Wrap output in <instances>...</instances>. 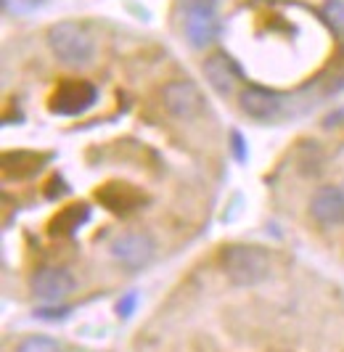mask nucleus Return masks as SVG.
I'll return each instance as SVG.
<instances>
[{
    "label": "nucleus",
    "mask_w": 344,
    "mask_h": 352,
    "mask_svg": "<svg viewBox=\"0 0 344 352\" xmlns=\"http://www.w3.org/2000/svg\"><path fill=\"white\" fill-rule=\"evenodd\" d=\"M220 263L233 286H257L270 278L273 260L262 247L255 244H230L223 249Z\"/></svg>",
    "instance_id": "obj_1"
},
{
    "label": "nucleus",
    "mask_w": 344,
    "mask_h": 352,
    "mask_svg": "<svg viewBox=\"0 0 344 352\" xmlns=\"http://www.w3.org/2000/svg\"><path fill=\"white\" fill-rule=\"evenodd\" d=\"M48 45L53 56L67 67H83L93 58V37L77 21H58L48 30Z\"/></svg>",
    "instance_id": "obj_2"
},
{
    "label": "nucleus",
    "mask_w": 344,
    "mask_h": 352,
    "mask_svg": "<svg viewBox=\"0 0 344 352\" xmlns=\"http://www.w3.org/2000/svg\"><path fill=\"white\" fill-rule=\"evenodd\" d=\"M186 16H183V30L191 48L202 51L212 45L220 37V16H217V0H183Z\"/></svg>",
    "instance_id": "obj_3"
},
{
    "label": "nucleus",
    "mask_w": 344,
    "mask_h": 352,
    "mask_svg": "<svg viewBox=\"0 0 344 352\" xmlns=\"http://www.w3.org/2000/svg\"><path fill=\"white\" fill-rule=\"evenodd\" d=\"M98 101V88L87 80H64L51 96V109L58 117H80Z\"/></svg>",
    "instance_id": "obj_4"
},
{
    "label": "nucleus",
    "mask_w": 344,
    "mask_h": 352,
    "mask_svg": "<svg viewBox=\"0 0 344 352\" xmlns=\"http://www.w3.org/2000/svg\"><path fill=\"white\" fill-rule=\"evenodd\" d=\"M111 254H114V260L122 267H127V270H143L146 265L154 260L156 241L149 233H143V230H130V233H122L120 239H114Z\"/></svg>",
    "instance_id": "obj_5"
},
{
    "label": "nucleus",
    "mask_w": 344,
    "mask_h": 352,
    "mask_svg": "<svg viewBox=\"0 0 344 352\" xmlns=\"http://www.w3.org/2000/svg\"><path fill=\"white\" fill-rule=\"evenodd\" d=\"M164 106L178 120H196L204 111V96L193 80H175L164 85Z\"/></svg>",
    "instance_id": "obj_6"
},
{
    "label": "nucleus",
    "mask_w": 344,
    "mask_h": 352,
    "mask_svg": "<svg viewBox=\"0 0 344 352\" xmlns=\"http://www.w3.org/2000/svg\"><path fill=\"white\" fill-rule=\"evenodd\" d=\"M239 104L244 109V114H249L252 120L257 122H273L281 117L283 111V96L268 88H257V85H249L239 93Z\"/></svg>",
    "instance_id": "obj_7"
},
{
    "label": "nucleus",
    "mask_w": 344,
    "mask_h": 352,
    "mask_svg": "<svg viewBox=\"0 0 344 352\" xmlns=\"http://www.w3.org/2000/svg\"><path fill=\"white\" fill-rule=\"evenodd\" d=\"M96 199L114 214H130V212L140 210L149 201L146 191H140L133 183H122V180H111V183L101 186L96 191Z\"/></svg>",
    "instance_id": "obj_8"
},
{
    "label": "nucleus",
    "mask_w": 344,
    "mask_h": 352,
    "mask_svg": "<svg viewBox=\"0 0 344 352\" xmlns=\"http://www.w3.org/2000/svg\"><path fill=\"white\" fill-rule=\"evenodd\" d=\"M32 292L45 302H61L74 292V276L64 267H40L32 276Z\"/></svg>",
    "instance_id": "obj_9"
},
{
    "label": "nucleus",
    "mask_w": 344,
    "mask_h": 352,
    "mask_svg": "<svg viewBox=\"0 0 344 352\" xmlns=\"http://www.w3.org/2000/svg\"><path fill=\"white\" fill-rule=\"evenodd\" d=\"M310 214L326 228L344 226V191L339 186H321L312 194Z\"/></svg>",
    "instance_id": "obj_10"
},
{
    "label": "nucleus",
    "mask_w": 344,
    "mask_h": 352,
    "mask_svg": "<svg viewBox=\"0 0 344 352\" xmlns=\"http://www.w3.org/2000/svg\"><path fill=\"white\" fill-rule=\"evenodd\" d=\"M204 77L206 82L215 88V93L220 96H233L236 93V85L241 80V69L233 64L230 56L225 53H215L204 61Z\"/></svg>",
    "instance_id": "obj_11"
},
{
    "label": "nucleus",
    "mask_w": 344,
    "mask_h": 352,
    "mask_svg": "<svg viewBox=\"0 0 344 352\" xmlns=\"http://www.w3.org/2000/svg\"><path fill=\"white\" fill-rule=\"evenodd\" d=\"M87 220H90V207H87L85 201H80V204H69V207L58 210L51 217L48 233H51V236H58V239L74 236L77 230L85 226Z\"/></svg>",
    "instance_id": "obj_12"
},
{
    "label": "nucleus",
    "mask_w": 344,
    "mask_h": 352,
    "mask_svg": "<svg viewBox=\"0 0 344 352\" xmlns=\"http://www.w3.org/2000/svg\"><path fill=\"white\" fill-rule=\"evenodd\" d=\"M48 157H40L34 151H17V154H6L3 157V170L8 177H32L43 170V162Z\"/></svg>",
    "instance_id": "obj_13"
},
{
    "label": "nucleus",
    "mask_w": 344,
    "mask_h": 352,
    "mask_svg": "<svg viewBox=\"0 0 344 352\" xmlns=\"http://www.w3.org/2000/svg\"><path fill=\"white\" fill-rule=\"evenodd\" d=\"M323 14H326V21L331 24V30L344 43V0H328Z\"/></svg>",
    "instance_id": "obj_14"
},
{
    "label": "nucleus",
    "mask_w": 344,
    "mask_h": 352,
    "mask_svg": "<svg viewBox=\"0 0 344 352\" xmlns=\"http://www.w3.org/2000/svg\"><path fill=\"white\" fill-rule=\"evenodd\" d=\"M17 352H61V347L48 336H27L17 347Z\"/></svg>",
    "instance_id": "obj_15"
},
{
    "label": "nucleus",
    "mask_w": 344,
    "mask_h": 352,
    "mask_svg": "<svg viewBox=\"0 0 344 352\" xmlns=\"http://www.w3.org/2000/svg\"><path fill=\"white\" fill-rule=\"evenodd\" d=\"M40 3L43 0H3V8L8 14H14V16H27V14H32Z\"/></svg>",
    "instance_id": "obj_16"
},
{
    "label": "nucleus",
    "mask_w": 344,
    "mask_h": 352,
    "mask_svg": "<svg viewBox=\"0 0 344 352\" xmlns=\"http://www.w3.org/2000/svg\"><path fill=\"white\" fill-rule=\"evenodd\" d=\"M136 305H138V294L136 292H130V294H125L120 300V305H117V313H120L122 318H127L133 310H136Z\"/></svg>",
    "instance_id": "obj_17"
},
{
    "label": "nucleus",
    "mask_w": 344,
    "mask_h": 352,
    "mask_svg": "<svg viewBox=\"0 0 344 352\" xmlns=\"http://www.w3.org/2000/svg\"><path fill=\"white\" fill-rule=\"evenodd\" d=\"M230 141H233V154H236V159H239V162H246V146H244V138H241L239 130L230 133Z\"/></svg>",
    "instance_id": "obj_18"
}]
</instances>
